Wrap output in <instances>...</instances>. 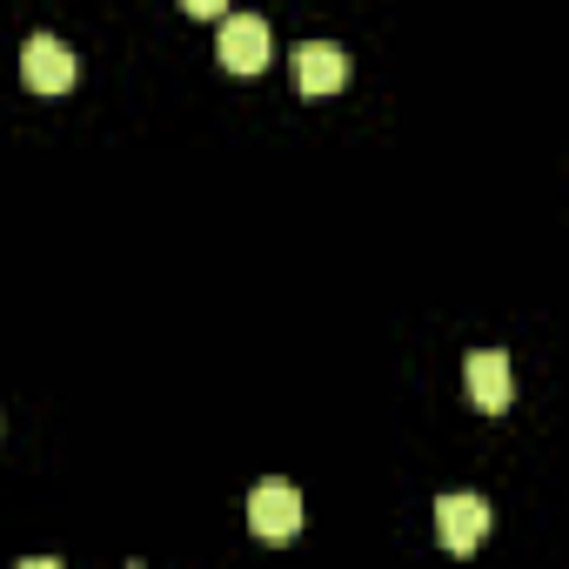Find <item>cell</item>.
Instances as JSON below:
<instances>
[{"label":"cell","instance_id":"1","mask_svg":"<svg viewBox=\"0 0 569 569\" xmlns=\"http://www.w3.org/2000/svg\"><path fill=\"white\" fill-rule=\"evenodd\" d=\"M248 522H254V536L261 542H289V536H302V489L296 482H261L254 496H248Z\"/></svg>","mask_w":569,"mask_h":569},{"label":"cell","instance_id":"3","mask_svg":"<svg viewBox=\"0 0 569 569\" xmlns=\"http://www.w3.org/2000/svg\"><path fill=\"white\" fill-rule=\"evenodd\" d=\"M462 376H469V402H476L482 416H502V409L516 402V369H509L502 349H476Z\"/></svg>","mask_w":569,"mask_h":569},{"label":"cell","instance_id":"2","mask_svg":"<svg viewBox=\"0 0 569 569\" xmlns=\"http://www.w3.org/2000/svg\"><path fill=\"white\" fill-rule=\"evenodd\" d=\"M214 48H221V68H228V74H261V68H268V54H274V41H268V21H261V14H228V21H221V34H214Z\"/></svg>","mask_w":569,"mask_h":569},{"label":"cell","instance_id":"7","mask_svg":"<svg viewBox=\"0 0 569 569\" xmlns=\"http://www.w3.org/2000/svg\"><path fill=\"white\" fill-rule=\"evenodd\" d=\"M181 8H188V14H194V21H214V14H221V8H228V0H181Z\"/></svg>","mask_w":569,"mask_h":569},{"label":"cell","instance_id":"6","mask_svg":"<svg viewBox=\"0 0 569 569\" xmlns=\"http://www.w3.org/2000/svg\"><path fill=\"white\" fill-rule=\"evenodd\" d=\"M289 74H296V88H302L309 101H322V94H336V88L349 81V54H342L336 41H309V48H296Z\"/></svg>","mask_w":569,"mask_h":569},{"label":"cell","instance_id":"5","mask_svg":"<svg viewBox=\"0 0 569 569\" xmlns=\"http://www.w3.org/2000/svg\"><path fill=\"white\" fill-rule=\"evenodd\" d=\"M21 81H28L34 94H68V88H74V54H68L54 34H34V41L21 48Z\"/></svg>","mask_w":569,"mask_h":569},{"label":"cell","instance_id":"4","mask_svg":"<svg viewBox=\"0 0 569 569\" xmlns=\"http://www.w3.org/2000/svg\"><path fill=\"white\" fill-rule=\"evenodd\" d=\"M436 536H442L449 556H469L489 536V502L482 496H442L436 502Z\"/></svg>","mask_w":569,"mask_h":569}]
</instances>
